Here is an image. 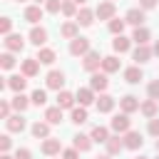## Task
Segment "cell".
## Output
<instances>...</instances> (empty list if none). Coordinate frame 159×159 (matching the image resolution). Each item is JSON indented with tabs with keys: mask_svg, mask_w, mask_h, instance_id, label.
I'll use <instances>...</instances> for the list:
<instances>
[{
	"mask_svg": "<svg viewBox=\"0 0 159 159\" xmlns=\"http://www.w3.org/2000/svg\"><path fill=\"white\" fill-rule=\"evenodd\" d=\"M87 52H89V40L77 35V37L70 42V55H75V57H84Z\"/></svg>",
	"mask_w": 159,
	"mask_h": 159,
	"instance_id": "6da1fadb",
	"label": "cell"
},
{
	"mask_svg": "<svg viewBox=\"0 0 159 159\" xmlns=\"http://www.w3.org/2000/svg\"><path fill=\"white\" fill-rule=\"evenodd\" d=\"M30 99H32V104H37V107H42V104L47 102V94H45V89H35Z\"/></svg>",
	"mask_w": 159,
	"mask_h": 159,
	"instance_id": "74e56055",
	"label": "cell"
},
{
	"mask_svg": "<svg viewBox=\"0 0 159 159\" xmlns=\"http://www.w3.org/2000/svg\"><path fill=\"white\" fill-rule=\"evenodd\" d=\"M97 159H112V154L107 152V154H102V157H97Z\"/></svg>",
	"mask_w": 159,
	"mask_h": 159,
	"instance_id": "681fc988",
	"label": "cell"
},
{
	"mask_svg": "<svg viewBox=\"0 0 159 159\" xmlns=\"http://www.w3.org/2000/svg\"><path fill=\"white\" fill-rule=\"evenodd\" d=\"M30 42H32V45H37V47H40V45H45V42H47V30L35 25V27L30 30Z\"/></svg>",
	"mask_w": 159,
	"mask_h": 159,
	"instance_id": "8fae6325",
	"label": "cell"
},
{
	"mask_svg": "<svg viewBox=\"0 0 159 159\" xmlns=\"http://www.w3.org/2000/svg\"><path fill=\"white\" fill-rule=\"evenodd\" d=\"M119 107H122V112L132 114V112H137V109H139V99H137L134 94H127V97H122V99H119Z\"/></svg>",
	"mask_w": 159,
	"mask_h": 159,
	"instance_id": "30bf717a",
	"label": "cell"
},
{
	"mask_svg": "<svg viewBox=\"0 0 159 159\" xmlns=\"http://www.w3.org/2000/svg\"><path fill=\"white\" fill-rule=\"evenodd\" d=\"M62 157H65V159H77V149H65Z\"/></svg>",
	"mask_w": 159,
	"mask_h": 159,
	"instance_id": "c3c4849f",
	"label": "cell"
},
{
	"mask_svg": "<svg viewBox=\"0 0 159 159\" xmlns=\"http://www.w3.org/2000/svg\"><path fill=\"white\" fill-rule=\"evenodd\" d=\"M124 25H127V20H117V17H112V20H109V32H112V35H122Z\"/></svg>",
	"mask_w": 159,
	"mask_h": 159,
	"instance_id": "8d00e7d4",
	"label": "cell"
},
{
	"mask_svg": "<svg viewBox=\"0 0 159 159\" xmlns=\"http://www.w3.org/2000/svg\"><path fill=\"white\" fill-rule=\"evenodd\" d=\"M75 99H77L75 94H70V92H65V89H62V92L57 94V107H62V109H72Z\"/></svg>",
	"mask_w": 159,
	"mask_h": 159,
	"instance_id": "603a6c76",
	"label": "cell"
},
{
	"mask_svg": "<svg viewBox=\"0 0 159 159\" xmlns=\"http://www.w3.org/2000/svg\"><path fill=\"white\" fill-rule=\"evenodd\" d=\"M104 144H107V152L114 157V154H119V152L124 149V137H109Z\"/></svg>",
	"mask_w": 159,
	"mask_h": 159,
	"instance_id": "2e32d148",
	"label": "cell"
},
{
	"mask_svg": "<svg viewBox=\"0 0 159 159\" xmlns=\"http://www.w3.org/2000/svg\"><path fill=\"white\" fill-rule=\"evenodd\" d=\"M137 159H147V157H137Z\"/></svg>",
	"mask_w": 159,
	"mask_h": 159,
	"instance_id": "9f6ffc18",
	"label": "cell"
},
{
	"mask_svg": "<svg viewBox=\"0 0 159 159\" xmlns=\"http://www.w3.org/2000/svg\"><path fill=\"white\" fill-rule=\"evenodd\" d=\"M32 137L47 139V137H50V122H35V124H32Z\"/></svg>",
	"mask_w": 159,
	"mask_h": 159,
	"instance_id": "ffe728a7",
	"label": "cell"
},
{
	"mask_svg": "<svg viewBox=\"0 0 159 159\" xmlns=\"http://www.w3.org/2000/svg\"><path fill=\"white\" fill-rule=\"evenodd\" d=\"M10 104H12V102H0V117H2V119L10 117Z\"/></svg>",
	"mask_w": 159,
	"mask_h": 159,
	"instance_id": "ee69618b",
	"label": "cell"
},
{
	"mask_svg": "<svg viewBox=\"0 0 159 159\" xmlns=\"http://www.w3.org/2000/svg\"><path fill=\"white\" fill-rule=\"evenodd\" d=\"M102 60H104V57H102L99 52H94V50H89V52L84 55V60H82V67H84L87 72H97V70L102 67Z\"/></svg>",
	"mask_w": 159,
	"mask_h": 159,
	"instance_id": "7a4b0ae2",
	"label": "cell"
},
{
	"mask_svg": "<svg viewBox=\"0 0 159 159\" xmlns=\"http://www.w3.org/2000/svg\"><path fill=\"white\" fill-rule=\"evenodd\" d=\"M25 20L32 22V25L40 22V20H42V10H40V5H30V7L25 10Z\"/></svg>",
	"mask_w": 159,
	"mask_h": 159,
	"instance_id": "cb8c5ba5",
	"label": "cell"
},
{
	"mask_svg": "<svg viewBox=\"0 0 159 159\" xmlns=\"http://www.w3.org/2000/svg\"><path fill=\"white\" fill-rule=\"evenodd\" d=\"M25 84H27L25 75H15V77H7V87H10L12 92H22V89H25Z\"/></svg>",
	"mask_w": 159,
	"mask_h": 159,
	"instance_id": "7402d4cb",
	"label": "cell"
},
{
	"mask_svg": "<svg viewBox=\"0 0 159 159\" xmlns=\"http://www.w3.org/2000/svg\"><path fill=\"white\" fill-rule=\"evenodd\" d=\"M0 159H12V157H10L7 152H2V157H0Z\"/></svg>",
	"mask_w": 159,
	"mask_h": 159,
	"instance_id": "816d5d0a",
	"label": "cell"
},
{
	"mask_svg": "<svg viewBox=\"0 0 159 159\" xmlns=\"http://www.w3.org/2000/svg\"><path fill=\"white\" fill-rule=\"evenodd\" d=\"M132 40H134L137 45H147V42H149V30H147V27H134Z\"/></svg>",
	"mask_w": 159,
	"mask_h": 159,
	"instance_id": "4dcf8cb0",
	"label": "cell"
},
{
	"mask_svg": "<svg viewBox=\"0 0 159 159\" xmlns=\"http://www.w3.org/2000/svg\"><path fill=\"white\" fill-rule=\"evenodd\" d=\"M60 149H62L60 139H52V137H47V139L42 142V154H47V157H52V154H60Z\"/></svg>",
	"mask_w": 159,
	"mask_h": 159,
	"instance_id": "9a60e30c",
	"label": "cell"
},
{
	"mask_svg": "<svg viewBox=\"0 0 159 159\" xmlns=\"http://www.w3.org/2000/svg\"><path fill=\"white\" fill-rule=\"evenodd\" d=\"M94 15H97L99 20H112V17H114V2H112V0L99 2V5H97V10H94Z\"/></svg>",
	"mask_w": 159,
	"mask_h": 159,
	"instance_id": "277c9868",
	"label": "cell"
},
{
	"mask_svg": "<svg viewBox=\"0 0 159 159\" xmlns=\"http://www.w3.org/2000/svg\"><path fill=\"white\" fill-rule=\"evenodd\" d=\"M157 109H159V107H157V99H152V97L139 104V112H142L147 119H154V117H157Z\"/></svg>",
	"mask_w": 159,
	"mask_h": 159,
	"instance_id": "5bb4252c",
	"label": "cell"
},
{
	"mask_svg": "<svg viewBox=\"0 0 159 159\" xmlns=\"http://www.w3.org/2000/svg\"><path fill=\"white\" fill-rule=\"evenodd\" d=\"M129 45H132V40L129 37H124V35H114V40H112V47H114V52H127L129 50Z\"/></svg>",
	"mask_w": 159,
	"mask_h": 159,
	"instance_id": "e0dca14e",
	"label": "cell"
},
{
	"mask_svg": "<svg viewBox=\"0 0 159 159\" xmlns=\"http://www.w3.org/2000/svg\"><path fill=\"white\" fill-rule=\"evenodd\" d=\"M62 84H65V75H62L60 70H52V72L47 75V87H50V89H62Z\"/></svg>",
	"mask_w": 159,
	"mask_h": 159,
	"instance_id": "7c38bea8",
	"label": "cell"
},
{
	"mask_svg": "<svg viewBox=\"0 0 159 159\" xmlns=\"http://www.w3.org/2000/svg\"><path fill=\"white\" fill-rule=\"evenodd\" d=\"M157 159H159V157H157Z\"/></svg>",
	"mask_w": 159,
	"mask_h": 159,
	"instance_id": "680465c9",
	"label": "cell"
},
{
	"mask_svg": "<svg viewBox=\"0 0 159 159\" xmlns=\"http://www.w3.org/2000/svg\"><path fill=\"white\" fill-rule=\"evenodd\" d=\"M89 137H92V142H107V139H109V132H107V127H99V124H97Z\"/></svg>",
	"mask_w": 159,
	"mask_h": 159,
	"instance_id": "e575fe53",
	"label": "cell"
},
{
	"mask_svg": "<svg viewBox=\"0 0 159 159\" xmlns=\"http://www.w3.org/2000/svg\"><path fill=\"white\" fill-rule=\"evenodd\" d=\"M75 149H77V152H89V149H92V137H87V134H75Z\"/></svg>",
	"mask_w": 159,
	"mask_h": 159,
	"instance_id": "44dd1931",
	"label": "cell"
},
{
	"mask_svg": "<svg viewBox=\"0 0 159 159\" xmlns=\"http://www.w3.org/2000/svg\"><path fill=\"white\" fill-rule=\"evenodd\" d=\"M154 55H159V40H157V45H154Z\"/></svg>",
	"mask_w": 159,
	"mask_h": 159,
	"instance_id": "f907efd6",
	"label": "cell"
},
{
	"mask_svg": "<svg viewBox=\"0 0 159 159\" xmlns=\"http://www.w3.org/2000/svg\"><path fill=\"white\" fill-rule=\"evenodd\" d=\"M107 84H109V80H107V72H92V77H89V87L94 89V92H104L107 89Z\"/></svg>",
	"mask_w": 159,
	"mask_h": 159,
	"instance_id": "5b68a950",
	"label": "cell"
},
{
	"mask_svg": "<svg viewBox=\"0 0 159 159\" xmlns=\"http://www.w3.org/2000/svg\"><path fill=\"white\" fill-rule=\"evenodd\" d=\"M157 152H159V137H157Z\"/></svg>",
	"mask_w": 159,
	"mask_h": 159,
	"instance_id": "db71d44e",
	"label": "cell"
},
{
	"mask_svg": "<svg viewBox=\"0 0 159 159\" xmlns=\"http://www.w3.org/2000/svg\"><path fill=\"white\" fill-rule=\"evenodd\" d=\"M37 2H47V0H37Z\"/></svg>",
	"mask_w": 159,
	"mask_h": 159,
	"instance_id": "11a10c76",
	"label": "cell"
},
{
	"mask_svg": "<svg viewBox=\"0 0 159 159\" xmlns=\"http://www.w3.org/2000/svg\"><path fill=\"white\" fill-rule=\"evenodd\" d=\"M77 102L82 104V107H87V104H92L94 102V89L92 87H82V89H77Z\"/></svg>",
	"mask_w": 159,
	"mask_h": 159,
	"instance_id": "4fadbf2b",
	"label": "cell"
},
{
	"mask_svg": "<svg viewBox=\"0 0 159 159\" xmlns=\"http://www.w3.org/2000/svg\"><path fill=\"white\" fill-rule=\"evenodd\" d=\"M37 60H40V65H52V62H55V50L42 47V50L37 52Z\"/></svg>",
	"mask_w": 159,
	"mask_h": 159,
	"instance_id": "1f68e13d",
	"label": "cell"
},
{
	"mask_svg": "<svg viewBox=\"0 0 159 159\" xmlns=\"http://www.w3.org/2000/svg\"><path fill=\"white\" fill-rule=\"evenodd\" d=\"M77 25H80V22H65V25L60 27V35L67 37V40H75V37H77Z\"/></svg>",
	"mask_w": 159,
	"mask_h": 159,
	"instance_id": "f1b7e54d",
	"label": "cell"
},
{
	"mask_svg": "<svg viewBox=\"0 0 159 159\" xmlns=\"http://www.w3.org/2000/svg\"><path fill=\"white\" fill-rule=\"evenodd\" d=\"M45 10L47 12H60L62 10V0H47L45 2Z\"/></svg>",
	"mask_w": 159,
	"mask_h": 159,
	"instance_id": "60d3db41",
	"label": "cell"
},
{
	"mask_svg": "<svg viewBox=\"0 0 159 159\" xmlns=\"http://www.w3.org/2000/svg\"><path fill=\"white\" fill-rule=\"evenodd\" d=\"M37 70H40V60H37V57H27V60H22V75H25V77H35Z\"/></svg>",
	"mask_w": 159,
	"mask_h": 159,
	"instance_id": "9c48e42d",
	"label": "cell"
},
{
	"mask_svg": "<svg viewBox=\"0 0 159 159\" xmlns=\"http://www.w3.org/2000/svg\"><path fill=\"white\" fill-rule=\"evenodd\" d=\"M77 22H80L82 27H89V25L94 22V12H92V10H87V7H82V10L77 12Z\"/></svg>",
	"mask_w": 159,
	"mask_h": 159,
	"instance_id": "d4e9b609",
	"label": "cell"
},
{
	"mask_svg": "<svg viewBox=\"0 0 159 159\" xmlns=\"http://www.w3.org/2000/svg\"><path fill=\"white\" fill-rule=\"evenodd\" d=\"M147 94H149L152 99H157V102H159V80L149 82V87H147Z\"/></svg>",
	"mask_w": 159,
	"mask_h": 159,
	"instance_id": "ab89813d",
	"label": "cell"
},
{
	"mask_svg": "<svg viewBox=\"0 0 159 159\" xmlns=\"http://www.w3.org/2000/svg\"><path fill=\"white\" fill-rule=\"evenodd\" d=\"M112 107H114V97H109V94H99V99H97V109L99 112H112Z\"/></svg>",
	"mask_w": 159,
	"mask_h": 159,
	"instance_id": "4316f807",
	"label": "cell"
},
{
	"mask_svg": "<svg viewBox=\"0 0 159 159\" xmlns=\"http://www.w3.org/2000/svg\"><path fill=\"white\" fill-rule=\"evenodd\" d=\"M12 65H15V57H12V52H5V55L0 57V67H2V70H10Z\"/></svg>",
	"mask_w": 159,
	"mask_h": 159,
	"instance_id": "f35d334b",
	"label": "cell"
},
{
	"mask_svg": "<svg viewBox=\"0 0 159 159\" xmlns=\"http://www.w3.org/2000/svg\"><path fill=\"white\" fill-rule=\"evenodd\" d=\"M5 122H7V129H10V132H22V129H25V119H22L20 114H12V117H7Z\"/></svg>",
	"mask_w": 159,
	"mask_h": 159,
	"instance_id": "83f0119b",
	"label": "cell"
},
{
	"mask_svg": "<svg viewBox=\"0 0 159 159\" xmlns=\"http://www.w3.org/2000/svg\"><path fill=\"white\" fill-rule=\"evenodd\" d=\"M62 15L75 17V15H77V2H75V0H65V2H62Z\"/></svg>",
	"mask_w": 159,
	"mask_h": 159,
	"instance_id": "d590c367",
	"label": "cell"
},
{
	"mask_svg": "<svg viewBox=\"0 0 159 159\" xmlns=\"http://www.w3.org/2000/svg\"><path fill=\"white\" fill-rule=\"evenodd\" d=\"M17 2H22V0H17Z\"/></svg>",
	"mask_w": 159,
	"mask_h": 159,
	"instance_id": "6f0895ef",
	"label": "cell"
},
{
	"mask_svg": "<svg viewBox=\"0 0 159 159\" xmlns=\"http://www.w3.org/2000/svg\"><path fill=\"white\" fill-rule=\"evenodd\" d=\"M10 102H12V107H15L17 112H25V109H27V104H30L32 99H27V97H25L22 92H15V97H12Z\"/></svg>",
	"mask_w": 159,
	"mask_h": 159,
	"instance_id": "484cf974",
	"label": "cell"
},
{
	"mask_svg": "<svg viewBox=\"0 0 159 159\" xmlns=\"http://www.w3.org/2000/svg\"><path fill=\"white\" fill-rule=\"evenodd\" d=\"M10 27H12V20H10V17H2V20H0V32H2V35H10Z\"/></svg>",
	"mask_w": 159,
	"mask_h": 159,
	"instance_id": "b9f144b4",
	"label": "cell"
},
{
	"mask_svg": "<svg viewBox=\"0 0 159 159\" xmlns=\"http://www.w3.org/2000/svg\"><path fill=\"white\" fill-rule=\"evenodd\" d=\"M129 127H132V119H129V114H127V112H122V114H117V117L112 119V129H114L117 134L129 132Z\"/></svg>",
	"mask_w": 159,
	"mask_h": 159,
	"instance_id": "3957f363",
	"label": "cell"
},
{
	"mask_svg": "<svg viewBox=\"0 0 159 159\" xmlns=\"http://www.w3.org/2000/svg\"><path fill=\"white\" fill-rule=\"evenodd\" d=\"M149 57H152V50H149L147 45H137V50H134V62H137V65H144V62H149Z\"/></svg>",
	"mask_w": 159,
	"mask_h": 159,
	"instance_id": "ac0fdd59",
	"label": "cell"
},
{
	"mask_svg": "<svg viewBox=\"0 0 159 159\" xmlns=\"http://www.w3.org/2000/svg\"><path fill=\"white\" fill-rule=\"evenodd\" d=\"M142 144H144V139H142L139 132H132V129L124 132V147H127V149H139Z\"/></svg>",
	"mask_w": 159,
	"mask_h": 159,
	"instance_id": "8992f818",
	"label": "cell"
},
{
	"mask_svg": "<svg viewBox=\"0 0 159 159\" xmlns=\"http://www.w3.org/2000/svg\"><path fill=\"white\" fill-rule=\"evenodd\" d=\"M10 144H12V142H10V137H7V134H2V137H0V149H2V152H7V149H10Z\"/></svg>",
	"mask_w": 159,
	"mask_h": 159,
	"instance_id": "f6af8a7d",
	"label": "cell"
},
{
	"mask_svg": "<svg viewBox=\"0 0 159 159\" xmlns=\"http://www.w3.org/2000/svg\"><path fill=\"white\" fill-rule=\"evenodd\" d=\"M70 117H72L75 124H84V122H87V109H84L82 104H80V107H72V114H70Z\"/></svg>",
	"mask_w": 159,
	"mask_h": 159,
	"instance_id": "836d02e7",
	"label": "cell"
},
{
	"mask_svg": "<svg viewBox=\"0 0 159 159\" xmlns=\"http://www.w3.org/2000/svg\"><path fill=\"white\" fill-rule=\"evenodd\" d=\"M102 70H104L107 75H109V72H117V70H119V60H117L114 55L104 57V60H102Z\"/></svg>",
	"mask_w": 159,
	"mask_h": 159,
	"instance_id": "d6a6232c",
	"label": "cell"
},
{
	"mask_svg": "<svg viewBox=\"0 0 159 159\" xmlns=\"http://www.w3.org/2000/svg\"><path fill=\"white\" fill-rule=\"evenodd\" d=\"M5 47H7L10 52H20V50L25 47L22 35H5Z\"/></svg>",
	"mask_w": 159,
	"mask_h": 159,
	"instance_id": "ba28073f",
	"label": "cell"
},
{
	"mask_svg": "<svg viewBox=\"0 0 159 159\" xmlns=\"http://www.w3.org/2000/svg\"><path fill=\"white\" fill-rule=\"evenodd\" d=\"M45 119H47L50 124H60V122H62V107H50V109L45 112Z\"/></svg>",
	"mask_w": 159,
	"mask_h": 159,
	"instance_id": "f546056e",
	"label": "cell"
},
{
	"mask_svg": "<svg viewBox=\"0 0 159 159\" xmlns=\"http://www.w3.org/2000/svg\"><path fill=\"white\" fill-rule=\"evenodd\" d=\"M154 5H157V0H139V7L142 10H152Z\"/></svg>",
	"mask_w": 159,
	"mask_h": 159,
	"instance_id": "7dc6e473",
	"label": "cell"
},
{
	"mask_svg": "<svg viewBox=\"0 0 159 159\" xmlns=\"http://www.w3.org/2000/svg\"><path fill=\"white\" fill-rule=\"evenodd\" d=\"M15 159H32V154H30V149H17Z\"/></svg>",
	"mask_w": 159,
	"mask_h": 159,
	"instance_id": "bcb514c9",
	"label": "cell"
},
{
	"mask_svg": "<svg viewBox=\"0 0 159 159\" xmlns=\"http://www.w3.org/2000/svg\"><path fill=\"white\" fill-rule=\"evenodd\" d=\"M124 80H127L129 84H137L139 80H144V75H142L139 65H134V67H127V70H124Z\"/></svg>",
	"mask_w": 159,
	"mask_h": 159,
	"instance_id": "d6986e66",
	"label": "cell"
},
{
	"mask_svg": "<svg viewBox=\"0 0 159 159\" xmlns=\"http://www.w3.org/2000/svg\"><path fill=\"white\" fill-rule=\"evenodd\" d=\"M75 2H77V5H84V2H87V0H75Z\"/></svg>",
	"mask_w": 159,
	"mask_h": 159,
	"instance_id": "f5cc1de1",
	"label": "cell"
},
{
	"mask_svg": "<svg viewBox=\"0 0 159 159\" xmlns=\"http://www.w3.org/2000/svg\"><path fill=\"white\" fill-rule=\"evenodd\" d=\"M149 134H152V137H159V119H157V117L149 119Z\"/></svg>",
	"mask_w": 159,
	"mask_h": 159,
	"instance_id": "7bdbcfd3",
	"label": "cell"
},
{
	"mask_svg": "<svg viewBox=\"0 0 159 159\" xmlns=\"http://www.w3.org/2000/svg\"><path fill=\"white\" fill-rule=\"evenodd\" d=\"M124 20H127L129 25H134V27H142V22H144V10H142V7H132V10L124 15Z\"/></svg>",
	"mask_w": 159,
	"mask_h": 159,
	"instance_id": "52a82bcc",
	"label": "cell"
}]
</instances>
